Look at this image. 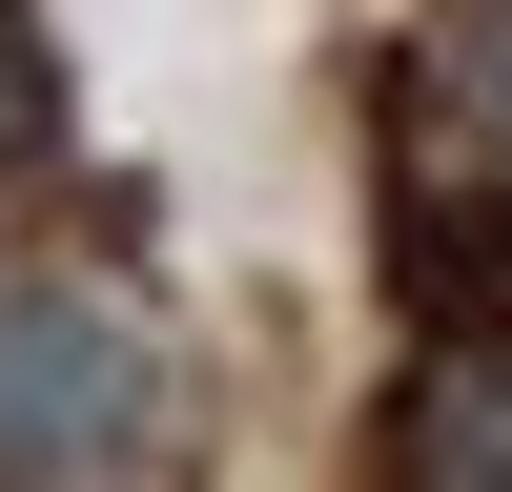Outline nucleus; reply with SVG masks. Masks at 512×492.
I'll use <instances>...</instances> for the list:
<instances>
[{"label":"nucleus","mask_w":512,"mask_h":492,"mask_svg":"<svg viewBox=\"0 0 512 492\" xmlns=\"http://www.w3.org/2000/svg\"><path fill=\"white\" fill-rule=\"evenodd\" d=\"M164 451V328L82 267H0V472H144Z\"/></svg>","instance_id":"nucleus-1"},{"label":"nucleus","mask_w":512,"mask_h":492,"mask_svg":"<svg viewBox=\"0 0 512 492\" xmlns=\"http://www.w3.org/2000/svg\"><path fill=\"white\" fill-rule=\"evenodd\" d=\"M390 472L410 492H512V349H492V328L390 390Z\"/></svg>","instance_id":"nucleus-2"},{"label":"nucleus","mask_w":512,"mask_h":492,"mask_svg":"<svg viewBox=\"0 0 512 492\" xmlns=\"http://www.w3.org/2000/svg\"><path fill=\"white\" fill-rule=\"evenodd\" d=\"M431 123L472 164H512V0H431Z\"/></svg>","instance_id":"nucleus-3"},{"label":"nucleus","mask_w":512,"mask_h":492,"mask_svg":"<svg viewBox=\"0 0 512 492\" xmlns=\"http://www.w3.org/2000/svg\"><path fill=\"white\" fill-rule=\"evenodd\" d=\"M62 144V62H41V0H0V185Z\"/></svg>","instance_id":"nucleus-4"}]
</instances>
